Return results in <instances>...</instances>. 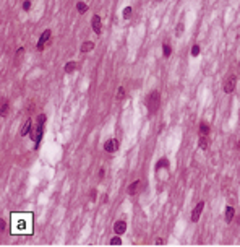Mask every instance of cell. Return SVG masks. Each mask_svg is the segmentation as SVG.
Returning a JSON list of instances; mask_svg holds the SVG:
<instances>
[{"instance_id":"obj_1","label":"cell","mask_w":240,"mask_h":247,"mask_svg":"<svg viewBox=\"0 0 240 247\" xmlns=\"http://www.w3.org/2000/svg\"><path fill=\"white\" fill-rule=\"evenodd\" d=\"M11 233L13 234H31L33 233V215L29 213L11 215Z\"/></svg>"},{"instance_id":"obj_2","label":"cell","mask_w":240,"mask_h":247,"mask_svg":"<svg viewBox=\"0 0 240 247\" xmlns=\"http://www.w3.org/2000/svg\"><path fill=\"white\" fill-rule=\"evenodd\" d=\"M44 122H45V116L44 114H41V116L37 117V124H36V127H33L31 129V138L36 141V146L39 145V141H41L42 138V133H44Z\"/></svg>"},{"instance_id":"obj_3","label":"cell","mask_w":240,"mask_h":247,"mask_svg":"<svg viewBox=\"0 0 240 247\" xmlns=\"http://www.w3.org/2000/svg\"><path fill=\"white\" fill-rule=\"evenodd\" d=\"M161 106V94L157 91H153V93L146 98V107H148V112L154 114Z\"/></svg>"},{"instance_id":"obj_4","label":"cell","mask_w":240,"mask_h":247,"mask_svg":"<svg viewBox=\"0 0 240 247\" xmlns=\"http://www.w3.org/2000/svg\"><path fill=\"white\" fill-rule=\"evenodd\" d=\"M203 208H204V202L201 200V202H198V203H196L195 210L192 211V221H193V223H196V221L199 220V216H201V211H203Z\"/></svg>"},{"instance_id":"obj_5","label":"cell","mask_w":240,"mask_h":247,"mask_svg":"<svg viewBox=\"0 0 240 247\" xmlns=\"http://www.w3.org/2000/svg\"><path fill=\"white\" fill-rule=\"evenodd\" d=\"M235 83H237V78L235 77H229L226 80V83H224V91L227 94L229 93H232L234 90H235Z\"/></svg>"},{"instance_id":"obj_6","label":"cell","mask_w":240,"mask_h":247,"mask_svg":"<svg viewBox=\"0 0 240 247\" xmlns=\"http://www.w3.org/2000/svg\"><path fill=\"white\" fill-rule=\"evenodd\" d=\"M49 38H50V30L42 31L41 38H39V41H37V49H39V50H42V49H44V46H45V42L49 41Z\"/></svg>"},{"instance_id":"obj_7","label":"cell","mask_w":240,"mask_h":247,"mask_svg":"<svg viewBox=\"0 0 240 247\" xmlns=\"http://www.w3.org/2000/svg\"><path fill=\"white\" fill-rule=\"evenodd\" d=\"M125 231H127V223H125L123 220H118V221H115V225H114V233L115 234H123Z\"/></svg>"},{"instance_id":"obj_8","label":"cell","mask_w":240,"mask_h":247,"mask_svg":"<svg viewBox=\"0 0 240 247\" xmlns=\"http://www.w3.org/2000/svg\"><path fill=\"white\" fill-rule=\"evenodd\" d=\"M91 26H93V31H94L96 34H101L102 26H101V18H99L98 15H94L93 18H91Z\"/></svg>"},{"instance_id":"obj_9","label":"cell","mask_w":240,"mask_h":247,"mask_svg":"<svg viewBox=\"0 0 240 247\" xmlns=\"http://www.w3.org/2000/svg\"><path fill=\"white\" fill-rule=\"evenodd\" d=\"M104 150L107 151V153H114L117 150V141L114 140V138H110V140H107L106 143H104Z\"/></svg>"},{"instance_id":"obj_10","label":"cell","mask_w":240,"mask_h":247,"mask_svg":"<svg viewBox=\"0 0 240 247\" xmlns=\"http://www.w3.org/2000/svg\"><path fill=\"white\" fill-rule=\"evenodd\" d=\"M140 184H141V182H140L138 179L131 182L130 185H128V193H130V195H135L136 192H138V189H140Z\"/></svg>"},{"instance_id":"obj_11","label":"cell","mask_w":240,"mask_h":247,"mask_svg":"<svg viewBox=\"0 0 240 247\" xmlns=\"http://www.w3.org/2000/svg\"><path fill=\"white\" fill-rule=\"evenodd\" d=\"M31 127H33V125H31V120H29V119H28V120H26V122H25V125H23V129H21V132H20V135H21V137H25V135H28V132H29V130H31Z\"/></svg>"},{"instance_id":"obj_12","label":"cell","mask_w":240,"mask_h":247,"mask_svg":"<svg viewBox=\"0 0 240 247\" xmlns=\"http://www.w3.org/2000/svg\"><path fill=\"white\" fill-rule=\"evenodd\" d=\"M76 62H68V64H65V68H64V70H65V73H72V72H75L76 70Z\"/></svg>"},{"instance_id":"obj_13","label":"cell","mask_w":240,"mask_h":247,"mask_svg":"<svg viewBox=\"0 0 240 247\" xmlns=\"http://www.w3.org/2000/svg\"><path fill=\"white\" fill-rule=\"evenodd\" d=\"M234 213H235V211H234L232 206H227V208H226V221L227 223H230L234 220Z\"/></svg>"},{"instance_id":"obj_14","label":"cell","mask_w":240,"mask_h":247,"mask_svg":"<svg viewBox=\"0 0 240 247\" xmlns=\"http://www.w3.org/2000/svg\"><path fill=\"white\" fill-rule=\"evenodd\" d=\"M93 47H94V42L93 41H86L81 46V52H89V50H93Z\"/></svg>"},{"instance_id":"obj_15","label":"cell","mask_w":240,"mask_h":247,"mask_svg":"<svg viewBox=\"0 0 240 247\" xmlns=\"http://www.w3.org/2000/svg\"><path fill=\"white\" fill-rule=\"evenodd\" d=\"M209 133V125L206 124V122H201L199 124V135H204L206 137Z\"/></svg>"},{"instance_id":"obj_16","label":"cell","mask_w":240,"mask_h":247,"mask_svg":"<svg viewBox=\"0 0 240 247\" xmlns=\"http://www.w3.org/2000/svg\"><path fill=\"white\" fill-rule=\"evenodd\" d=\"M76 10H78V13H86V11H88V5L86 3H83V2H78L76 3Z\"/></svg>"},{"instance_id":"obj_17","label":"cell","mask_w":240,"mask_h":247,"mask_svg":"<svg viewBox=\"0 0 240 247\" xmlns=\"http://www.w3.org/2000/svg\"><path fill=\"white\" fill-rule=\"evenodd\" d=\"M198 145H199V148H201V151H204V150L208 148V138H206L204 135H201V138H199V143H198Z\"/></svg>"},{"instance_id":"obj_18","label":"cell","mask_w":240,"mask_h":247,"mask_svg":"<svg viewBox=\"0 0 240 247\" xmlns=\"http://www.w3.org/2000/svg\"><path fill=\"white\" fill-rule=\"evenodd\" d=\"M161 168H165V169L169 168V161H167L165 158L159 159V161H157V164H156V169H161Z\"/></svg>"},{"instance_id":"obj_19","label":"cell","mask_w":240,"mask_h":247,"mask_svg":"<svg viewBox=\"0 0 240 247\" xmlns=\"http://www.w3.org/2000/svg\"><path fill=\"white\" fill-rule=\"evenodd\" d=\"M199 50H201V49H199V46L195 44V46L192 47V55H193V57H198V55H199Z\"/></svg>"},{"instance_id":"obj_20","label":"cell","mask_w":240,"mask_h":247,"mask_svg":"<svg viewBox=\"0 0 240 247\" xmlns=\"http://www.w3.org/2000/svg\"><path fill=\"white\" fill-rule=\"evenodd\" d=\"M123 18L125 20H127V18H130V16H131V7H125V10H123Z\"/></svg>"},{"instance_id":"obj_21","label":"cell","mask_w":240,"mask_h":247,"mask_svg":"<svg viewBox=\"0 0 240 247\" xmlns=\"http://www.w3.org/2000/svg\"><path fill=\"white\" fill-rule=\"evenodd\" d=\"M120 244H122V241H120L118 234H117L115 237H112V239H110V245H120Z\"/></svg>"},{"instance_id":"obj_22","label":"cell","mask_w":240,"mask_h":247,"mask_svg":"<svg viewBox=\"0 0 240 247\" xmlns=\"http://www.w3.org/2000/svg\"><path fill=\"white\" fill-rule=\"evenodd\" d=\"M123 96H125V90H123V86H120L118 91H117V99H123Z\"/></svg>"},{"instance_id":"obj_23","label":"cell","mask_w":240,"mask_h":247,"mask_svg":"<svg viewBox=\"0 0 240 247\" xmlns=\"http://www.w3.org/2000/svg\"><path fill=\"white\" fill-rule=\"evenodd\" d=\"M7 112H8V104L3 101V104H2V112H0V114H2V117L7 116Z\"/></svg>"},{"instance_id":"obj_24","label":"cell","mask_w":240,"mask_h":247,"mask_svg":"<svg viewBox=\"0 0 240 247\" xmlns=\"http://www.w3.org/2000/svg\"><path fill=\"white\" fill-rule=\"evenodd\" d=\"M170 52H172L170 46H169V44H165V46H164V57H169V55H170Z\"/></svg>"},{"instance_id":"obj_25","label":"cell","mask_w":240,"mask_h":247,"mask_svg":"<svg viewBox=\"0 0 240 247\" xmlns=\"http://www.w3.org/2000/svg\"><path fill=\"white\" fill-rule=\"evenodd\" d=\"M29 8H31V2H29V0H25V2H23V10L28 11Z\"/></svg>"},{"instance_id":"obj_26","label":"cell","mask_w":240,"mask_h":247,"mask_svg":"<svg viewBox=\"0 0 240 247\" xmlns=\"http://www.w3.org/2000/svg\"><path fill=\"white\" fill-rule=\"evenodd\" d=\"M182 31H184V23H179V26H177V36H182Z\"/></svg>"},{"instance_id":"obj_27","label":"cell","mask_w":240,"mask_h":247,"mask_svg":"<svg viewBox=\"0 0 240 247\" xmlns=\"http://www.w3.org/2000/svg\"><path fill=\"white\" fill-rule=\"evenodd\" d=\"M154 244H156V245H164L165 242H164V239H161V237H157V239H156V242H154Z\"/></svg>"},{"instance_id":"obj_28","label":"cell","mask_w":240,"mask_h":247,"mask_svg":"<svg viewBox=\"0 0 240 247\" xmlns=\"http://www.w3.org/2000/svg\"><path fill=\"white\" fill-rule=\"evenodd\" d=\"M99 177H101V179L104 177V169H99Z\"/></svg>"},{"instance_id":"obj_29","label":"cell","mask_w":240,"mask_h":247,"mask_svg":"<svg viewBox=\"0 0 240 247\" xmlns=\"http://www.w3.org/2000/svg\"><path fill=\"white\" fill-rule=\"evenodd\" d=\"M91 198H93V200L96 198V190H93V192H91Z\"/></svg>"},{"instance_id":"obj_30","label":"cell","mask_w":240,"mask_h":247,"mask_svg":"<svg viewBox=\"0 0 240 247\" xmlns=\"http://www.w3.org/2000/svg\"><path fill=\"white\" fill-rule=\"evenodd\" d=\"M0 225H2V231H5V221H3V220L0 221Z\"/></svg>"},{"instance_id":"obj_31","label":"cell","mask_w":240,"mask_h":247,"mask_svg":"<svg viewBox=\"0 0 240 247\" xmlns=\"http://www.w3.org/2000/svg\"><path fill=\"white\" fill-rule=\"evenodd\" d=\"M238 65H240V64H238Z\"/></svg>"}]
</instances>
